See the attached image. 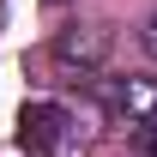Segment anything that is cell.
<instances>
[{
	"label": "cell",
	"mask_w": 157,
	"mask_h": 157,
	"mask_svg": "<svg viewBox=\"0 0 157 157\" xmlns=\"http://www.w3.org/2000/svg\"><path fill=\"white\" fill-rule=\"evenodd\" d=\"M145 48L157 55V12H151V24H145Z\"/></svg>",
	"instance_id": "cell-5"
},
{
	"label": "cell",
	"mask_w": 157,
	"mask_h": 157,
	"mask_svg": "<svg viewBox=\"0 0 157 157\" xmlns=\"http://www.w3.org/2000/svg\"><path fill=\"white\" fill-rule=\"evenodd\" d=\"M139 151H145V157H157V115L139 127Z\"/></svg>",
	"instance_id": "cell-4"
},
{
	"label": "cell",
	"mask_w": 157,
	"mask_h": 157,
	"mask_svg": "<svg viewBox=\"0 0 157 157\" xmlns=\"http://www.w3.org/2000/svg\"><path fill=\"white\" fill-rule=\"evenodd\" d=\"M67 139H73V115H67L60 103H24V115H18V145H24L30 157L67 151Z\"/></svg>",
	"instance_id": "cell-1"
},
{
	"label": "cell",
	"mask_w": 157,
	"mask_h": 157,
	"mask_svg": "<svg viewBox=\"0 0 157 157\" xmlns=\"http://www.w3.org/2000/svg\"><path fill=\"white\" fill-rule=\"evenodd\" d=\"M103 109L115 121H127V127H145L157 115V85L151 78H109L103 85Z\"/></svg>",
	"instance_id": "cell-2"
},
{
	"label": "cell",
	"mask_w": 157,
	"mask_h": 157,
	"mask_svg": "<svg viewBox=\"0 0 157 157\" xmlns=\"http://www.w3.org/2000/svg\"><path fill=\"white\" fill-rule=\"evenodd\" d=\"M103 55H109V24H73V30H60L55 36V67H67V73H91V67H103Z\"/></svg>",
	"instance_id": "cell-3"
}]
</instances>
